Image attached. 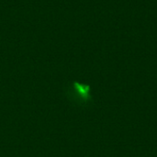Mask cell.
Wrapping results in <instances>:
<instances>
[{
  "label": "cell",
  "instance_id": "cell-1",
  "mask_svg": "<svg viewBox=\"0 0 157 157\" xmlns=\"http://www.w3.org/2000/svg\"><path fill=\"white\" fill-rule=\"evenodd\" d=\"M63 93L72 105L80 109H86L94 103L91 95V87L88 85L74 81L65 86Z\"/></svg>",
  "mask_w": 157,
  "mask_h": 157
}]
</instances>
